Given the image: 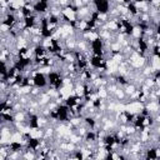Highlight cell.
Instances as JSON below:
<instances>
[{"label": "cell", "instance_id": "1", "mask_svg": "<svg viewBox=\"0 0 160 160\" xmlns=\"http://www.w3.org/2000/svg\"><path fill=\"white\" fill-rule=\"evenodd\" d=\"M32 81H34V86L39 88V89H46L49 86V81H48V75L40 72L39 70H34L31 74Z\"/></svg>", "mask_w": 160, "mask_h": 160}]
</instances>
